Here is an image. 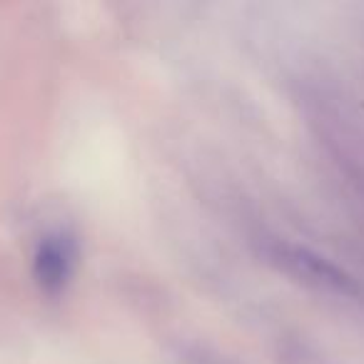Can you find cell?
Instances as JSON below:
<instances>
[{"label":"cell","mask_w":364,"mask_h":364,"mask_svg":"<svg viewBox=\"0 0 364 364\" xmlns=\"http://www.w3.org/2000/svg\"><path fill=\"white\" fill-rule=\"evenodd\" d=\"M75 257V242L65 235L43 240L36 252V259H33V277H36L38 287L48 294L63 292L73 277Z\"/></svg>","instance_id":"obj_2"},{"label":"cell","mask_w":364,"mask_h":364,"mask_svg":"<svg viewBox=\"0 0 364 364\" xmlns=\"http://www.w3.org/2000/svg\"><path fill=\"white\" fill-rule=\"evenodd\" d=\"M272 259L284 269L287 274L297 277L299 282L309 284V287L324 289V292L342 294V297H359L362 287L357 279L342 267L332 264L324 259L322 255L312 252L307 247H297V245H277L272 250Z\"/></svg>","instance_id":"obj_1"}]
</instances>
